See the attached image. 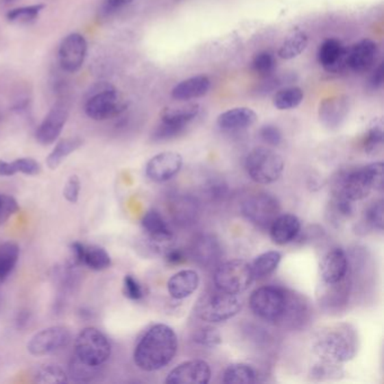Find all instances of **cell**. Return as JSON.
<instances>
[{
	"mask_svg": "<svg viewBox=\"0 0 384 384\" xmlns=\"http://www.w3.org/2000/svg\"><path fill=\"white\" fill-rule=\"evenodd\" d=\"M177 350L178 338L173 328L164 324H154L139 339L133 359L142 371H159L173 362Z\"/></svg>",
	"mask_w": 384,
	"mask_h": 384,
	"instance_id": "obj_1",
	"label": "cell"
},
{
	"mask_svg": "<svg viewBox=\"0 0 384 384\" xmlns=\"http://www.w3.org/2000/svg\"><path fill=\"white\" fill-rule=\"evenodd\" d=\"M373 189H383L381 161L338 171L331 183V195L341 196L352 202L366 199Z\"/></svg>",
	"mask_w": 384,
	"mask_h": 384,
	"instance_id": "obj_2",
	"label": "cell"
},
{
	"mask_svg": "<svg viewBox=\"0 0 384 384\" xmlns=\"http://www.w3.org/2000/svg\"><path fill=\"white\" fill-rule=\"evenodd\" d=\"M359 339L355 329L346 324L324 328L312 344V352L322 362L343 364L354 359Z\"/></svg>",
	"mask_w": 384,
	"mask_h": 384,
	"instance_id": "obj_3",
	"label": "cell"
},
{
	"mask_svg": "<svg viewBox=\"0 0 384 384\" xmlns=\"http://www.w3.org/2000/svg\"><path fill=\"white\" fill-rule=\"evenodd\" d=\"M128 105L122 101L120 93L110 82H98L86 96L84 110L94 121H106L120 117Z\"/></svg>",
	"mask_w": 384,
	"mask_h": 384,
	"instance_id": "obj_4",
	"label": "cell"
},
{
	"mask_svg": "<svg viewBox=\"0 0 384 384\" xmlns=\"http://www.w3.org/2000/svg\"><path fill=\"white\" fill-rule=\"evenodd\" d=\"M241 308L243 303L238 296L215 289L200 298L195 306V315L202 322L219 324L236 317Z\"/></svg>",
	"mask_w": 384,
	"mask_h": 384,
	"instance_id": "obj_5",
	"label": "cell"
},
{
	"mask_svg": "<svg viewBox=\"0 0 384 384\" xmlns=\"http://www.w3.org/2000/svg\"><path fill=\"white\" fill-rule=\"evenodd\" d=\"M245 168L252 182L268 185L280 180L283 173L284 160L271 149L259 147L247 154Z\"/></svg>",
	"mask_w": 384,
	"mask_h": 384,
	"instance_id": "obj_6",
	"label": "cell"
},
{
	"mask_svg": "<svg viewBox=\"0 0 384 384\" xmlns=\"http://www.w3.org/2000/svg\"><path fill=\"white\" fill-rule=\"evenodd\" d=\"M112 345L97 328L82 329L75 340V355L89 365L103 366L110 359Z\"/></svg>",
	"mask_w": 384,
	"mask_h": 384,
	"instance_id": "obj_7",
	"label": "cell"
},
{
	"mask_svg": "<svg viewBox=\"0 0 384 384\" xmlns=\"http://www.w3.org/2000/svg\"><path fill=\"white\" fill-rule=\"evenodd\" d=\"M252 280L250 264L243 259H232L219 265L213 276L215 289L236 296L245 292Z\"/></svg>",
	"mask_w": 384,
	"mask_h": 384,
	"instance_id": "obj_8",
	"label": "cell"
},
{
	"mask_svg": "<svg viewBox=\"0 0 384 384\" xmlns=\"http://www.w3.org/2000/svg\"><path fill=\"white\" fill-rule=\"evenodd\" d=\"M287 289L267 285L259 287L252 293L249 306L259 318L277 324L283 313Z\"/></svg>",
	"mask_w": 384,
	"mask_h": 384,
	"instance_id": "obj_9",
	"label": "cell"
},
{
	"mask_svg": "<svg viewBox=\"0 0 384 384\" xmlns=\"http://www.w3.org/2000/svg\"><path fill=\"white\" fill-rule=\"evenodd\" d=\"M241 212L250 224L263 230H268L273 221L280 215V202L271 194L259 193L243 202Z\"/></svg>",
	"mask_w": 384,
	"mask_h": 384,
	"instance_id": "obj_10",
	"label": "cell"
},
{
	"mask_svg": "<svg viewBox=\"0 0 384 384\" xmlns=\"http://www.w3.org/2000/svg\"><path fill=\"white\" fill-rule=\"evenodd\" d=\"M71 341V333L63 326H53L38 331L27 343V350L34 356L57 353Z\"/></svg>",
	"mask_w": 384,
	"mask_h": 384,
	"instance_id": "obj_11",
	"label": "cell"
},
{
	"mask_svg": "<svg viewBox=\"0 0 384 384\" xmlns=\"http://www.w3.org/2000/svg\"><path fill=\"white\" fill-rule=\"evenodd\" d=\"M87 50L88 45L84 35L79 33L67 35L58 50V59L61 69L68 73L79 71L85 62Z\"/></svg>",
	"mask_w": 384,
	"mask_h": 384,
	"instance_id": "obj_12",
	"label": "cell"
},
{
	"mask_svg": "<svg viewBox=\"0 0 384 384\" xmlns=\"http://www.w3.org/2000/svg\"><path fill=\"white\" fill-rule=\"evenodd\" d=\"M310 315L311 309L306 296L287 289L285 307L277 324H280V327L291 331L302 329L308 324Z\"/></svg>",
	"mask_w": 384,
	"mask_h": 384,
	"instance_id": "obj_13",
	"label": "cell"
},
{
	"mask_svg": "<svg viewBox=\"0 0 384 384\" xmlns=\"http://www.w3.org/2000/svg\"><path fill=\"white\" fill-rule=\"evenodd\" d=\"M182 167L183 157L178 152H161L148 161L145 166V173L152 182L164 183L176 176Z\"/></svg>",
	"mask_w": 384,
	"mask_h": 384,
	"instance_id": "obj_14",
	"label": "cell"
},
{
	"mask_svg": "<svg viewBox=\"0 0 384 384\" xmlns=\"http://www.w3.org/2000/svg\"><path fill=\"white\" fill-rule=\"evenodd\" d=\"M350 47L337 38H327L318 50V61L327 73H341L348 69Z\"/></svg>",
	"mask_w": 384,
	"mask_h": 384,
	"instance_id": "obj_15",
	"label": "cell"
},
{
	"mask_svg": "<svg viewBox=\"0 0 384 384\" xmlns=\"http://www.w3.org/2000/svg\"><path fill=\"white\" fill-rule=\"evenodd\" d=\"M211 380V368L203 359L182 363L168 373L166 383L206 384Z\"/></svg>",
	"mask_w": 384,
	"mask_h": 384,
	"instance_id": "obj_16",
	"label": "cell"
},
{
	"mask_svg": "<svg viewBox=\"0 0 384 384\" xmlns=\"http://www.w3.org/2000/svg\"><path fill=\"white\" fill-rule=\"evenodd\" d=\"M69 117V112L63 103H57L49 110L47 117L43 119L41 124L38 126L35 138L38 143L50 145L57 141L60 136L63 128L66 125Z\"/></svg>",
	"mask_w": 384,
	"mask_h": 384,
	"instance_id": "obj_17",
	"label": "cell"
},
{
	"mask_svg": "<svg viewBox=\"0 0 384 384\" xmlns=\"http://www.w3.org/2000/svg\"><path fill=\"white\" fill-rule=\"evenodd\" d=\"M350 280L348 275L336 283H322L317 292L320 306L326 311H341L350 301Z\"/></svg>",
	"mask_w": 384,
	"mask_h": 384,
	"instance_id": "obj_18",
	"label": "cell"
},
{
	"mask_svg": "<svg viewBox=\"0 0 384 384\" xmlns=\"http://www.w3.org/2000/svg\"><path fill=\"white\" fill-rule=\"evenodd\" d=\"M348 259L341 248L331 249L322 257L320 263V278L322 283H336L348 275Z\"/></svg>",
	"mask_w": 384,
	"mask_h": 384,
	"instance_id": "obj_19",
	"label": "cell"
},
{
	"mask_svg": "<svg viewBox=\"0 0 384 384\" xmlns=\"http://www.w3.org/2000/svg\"><path fill=\"white\" fill-rule=\"evenodd\" d=\"M379 47L374 41L365 38L350 47L348 69L356 73H368L374 66L378 58Z\"/></svg>",
	"mask_w": 384,
	"mask_h": 384,
	"instance_id": "obj_20",
	"label": "cell"
},
{
	"mask_svg": "<svg viewBox=\"0 0 384 384\" xmlns=\"http://www.w3.org/2000/svg\"><path fill=\"white\" fill-rule=\"evenodd\" d=\"M350 113V101L345 96H333L320 103L319 119L328 129H337Z\"/></svg>",
	"mask_w": 384,
	"mask_h": 384,
	"instance_id": "obj_21",
	"label": "cell"
},
{
	"mask_svg": "<svg viewBox=\"0 0 384 384\" xmlns=\"http://www.w3.org/2000/svg\"><path fill=\"white\" fill-rule=\"evenodd\" d=\"M273 243L284 246L292 243L301 232V221L294 215H280L268 228Z\"/></svg>",
	"mask_w": 384,
	"mask_h": 384,
	"instance_id": "obj_22",
	"label": "cell"
},
{
	"mask_svg": "<svg viewBox=\"0 0 384 384\" xmlns=\"http://www.w3.org/2000/svg\"><path fill=\"white\" fill-rule=\"evenodd\" d=\"M191 254L202 267H211L220 261L222 250L220 243L211 235H201L193 241Z\"/></svg>",
	"mask_w": 384,
	"mask_h": 384,
	"instance_id": "obj_23",
	"label": "cell"
},
{
	"mask_svg": "<svg viewBox=\"0 0 384 384\" xmlns=\"http://www.w3.org/2000/svg\"><path fill=\"white\" fill-rule=\"evenodd\" d=\"M141 227L152 243L161 245L173 239V232L167 221L157 210H149L141 220Z\"/></svg>",
	"mask_w": 384,
	"mask_h": 384,
	"instance_id": "obj_24",
	"label": "cell"
},
{
	"mask_svg": "<svg viewBox=\"0 0 384 384\" xmlns=\"http://www.w3.org/2000/svg\"><path fill=\"white\" fill-rule=\"evenodd\" d=\"M257 121V114L248 108H236L226 110L217 117V124L221 130L233 132L254 125Z\"/></svg>",
	"mask_w": 384,
	"mask_h": 384,
	"instance_id": "obj_25",
	"label": "cell"
},
{
	"mask_svg": "<svg viewBox=\"0 0 384 384\" xmlns=\"http://www.w3.org/2000/svg\"><path fill=\"white\" fill-rule=\"evenodd\" d=\"M211 88V80L204 75L191 77L177 84L171 91V97L175 101H187L202 97Z\"/></svg>",
	"mask_w": 384,
	"mask_h": 384,
	"instance_id": "obj_26",
	"label": "cell"
},
{
	"mask_svg": "<svg viewBox=\"0 0 384 384\" xmlns=\"http://www.w3.org/2000/svg\"><path fill=\"white\" fill-rule=\"evenodd\" d=\"M199 274L193 269L177 272L167 282L168 292L175 300H183L192 296L199 287Z\"/></svg>",
	"mask_w": 384,
	"mask_h": 384,
	"instance_id": "obj_27",
	"label": "cell"
},
{
	"mask_svg": "<svg viewBox=\"0 0 384 384\" xmlns=\"http://www.w3.org/2000/svg\"><path fill=\"white\" fill-rule=\"evenodd\" d=\"M170 213L175 224L187 227L197 220L199 204L192 196H176L170 203Z\"/></svg>",
	"mask_w": 384,
	"mask_h": 384,
	"instance_id": "obj_28",
	"label": "cell"
},
{
	"mask_svg": "<svg viewBox=\"0 0 384 384\" xmlns=\"http://www.w3.org/2000/svg\"><path fill=\"white\" fill-rule=\"evenodd\" d=\"M200 113H201V106L195 103L173 105V106L165 108L161 112V121L189 126L191 122L199 117Z\"/></svg>",
	"mask_w": 384,
	"mask_h": 384,
	"instance_id": "obj_29",
	"label": "cell"
},
{
	"mask_svg": "<svg viewBox=\"0 0 384 384\" xmlns=\"http://www.w3.org/2000/svg\"><path fill=\"white\" fill-rule=\"evenodd\" d=\"M308 35L302 31L292 32L278 49V56L284 60H292L299 57L308 47Z\"/></svg>",
	"mask_w": 384,
	"mask_h": 384,
	"instance_id": "obj_30",
	"label": "cell"
},
{
	"mask_svg": "<svg viewBox=\"0 0 384 384\" xmlns=\"http://www.w3.org/2000/svg\"><path fill=\"white\" fill-rule=\"evenodd\" d=\"M82 145V140L80 138H67L62 139L58 142L53 150L47 158V167L50 169H57L60 166L64 159L69 154L76 152L77 149L80 148Z\"/></svg>",
	"mask_w": 384,
	"mask_h": 384,
	"instance_id": "obj_31",
	"label": "cell"
},
{
	"mask_svg": "<svg viewBox=\"0 0 384 384\" xmlns=\"http://www.w3.org/2000/svg\"><path fill=\"white\" fill-rule=\"evenodd\" d=\"M280 261H282V255L276 250H271L257 256L250 265L252 276L254 278H263L271 275L276 271Z\"/></svg>",
	"mask_w": 384,
	"mask_h": 384,
	"instance_id": "obj_32",
	"label": "cell"
},
{
	"mask_svg": "<svg viewBox=\"0 0 384 384\" xmlns=\"http://www.w3.org/2000/svg\"><path fill=\"white\" fill-rule=\"evenodd\" d=\"M303 97L304 94L300 87L287 86V87H282L275 93L273 104L277 110H293L302 103Z\"/></svg>",
	"mask_w": 384,
	"mask_h": 384,
	"instance_id": "obj_33",
	"label": "cell"
},
{
	"mask_svg": "<svg viewBox=\"0 0 384 384\" xmlns=\"http://www.w3.org/2000/svg\"><path fill=\"white\" fill-rule=\"evenodd\" d=\"M82 265H85L89 269L101 272L108 269L112 265L110 254L103 247L86 246L82 255Z\"/></svg>",
	"mask_w": 384,
	"mask_h": 384,
	"instance_id": "obj_34",
	"label": "cell"
},
{
	"mask_svg": "<svg viewBox=\"0 0 384 384\" xmlns=\"http://www.w3.org/2000/svg\"><path fill=\"white\" fill-rule=\"evenodd\" d=\"M19 247L13 241L0 243V282H3L19 263Z\"/></svg>",
	"mask_w": 384,
	"mask_h": 384,
	"instance_id": "obj_35",
	"label": "cell"
},
{
	"mask_svg": "<svg viewBox=\"0 0 384 384\" xmlns=\"http://www.w3.org/2000/svg\"><path fill=\"white\" fill-rule=\"evenodd\" d=\"M256 378L257 374L252 366L243 363H235L228 366L224 371L222 382L227 384H252L255 383Z\"/></svg>",
	"mask_w": 384,
	"mask_h": 384,
	"instance_id": "obj_36",
	"label": "cell"
},
{
	"mask_svg": "<svg viewBox=\"0 0 384 384\" xmlns=\"http://www.w3.org/2000/svg\"><path fill=\"white\" fill-rule=\"evenodd\" d=\"M101 366L89 365L73 355L69 363L68 376L76 382H92L98 375H101Z\"/></svg>",
	"mask_w": 384,
	"mask_h": 384,
	"instance_id": "obj_37",
	"label": "cell"
},
{
	"mask_svg": "<svg viewBox=\"0 0 384 384\" xmlns=\"http://www.w3.org/2000/svg\"><path fill=\"white\" fill-rule=\"evenodd\" d=\"M383 121L381 119H375L370 123L363 141V147L366 154H374L380 152L383 145Z\"/></svg>",
	"mask_w": 384,
	"mask_h": 384,
	"instance_id": "obj_38",
	"label": "cell"
},
{
	"mask_svg": "<svg viewBox=\"0 0 384 384\" xmlns=\"http://www.w3.org/2000/svg\"><path fill=\"white\" fill-rule=\"evenodd\" d=\"M35 381L38 383L56 384L68 382V373L58 364H45L35 372Z\"/></svg>",
	"mask_w": 384,
	"mask_h": 384,
	"instance_id": "obj_39",
	"label": "cell"
},
{
	"mask_svg": "<svg viewBox=\"0 0 384 384\" xmlns=\"http://www.w3.org/2000/svg\"><path fill=\"white\" fill-rule=\"evenodd\" d=\"M276 67V58H275L274 53H272L269 51H261L259 53L256 54L252 61V71L264 78L275 73Z\"/></svg>",
	"mask_w": 384,
	"mask_h": 384,
	"instance_id": "obj_40",
	"label": "cell"
},
{
	"mask_svg": "<svg viewBox=\"0 0 384 384\" xmlns=\"http://www.w3.org/2000/svg\"><path fill=\"white\" fill-rule=\"evenodd\" d=\"M43 3H36V5H29V6L19 7L14 8L7 13L6 17L8 22L19 23V24H27V23L34 22L41 14L42 10H45Z\"/></svg>",
	"mask_w": 384,
	"mask_h": 384,
	"instance_id": "obj_41",
	"label": "cell"
},
{
	"mask_svg": "<svg viewBox=\"0 0 384 384\" xmlns=\"http://www.w3.org/2000/svg\"><path fill=\"white\" fill-rule=\"evenodd\" d=\"M193 341L205 348H215L222 343V336L217 328L204 326L196 329L193 334Z\"/></svg>",
	"mask_w": 384,
	"mask_h": 384,
	"instance_id": "obj_42",
	"label": "cell"
},
{
	"mask_svg": "<svg viewBox=\"0 0 384 384\" xmlns=\"http://www.w3.org/2000/svg\"><path fill=\"white\" fill-rule=\"evenodd\" d=\"M187 126L182 124L171 123L166 121H160L159 125L154 129L152 139L156 142L169 141L180 136L185 132Z\"/></svg>",
	"mask_w": 384,
	"mask_h": 384,
	"instance_id": "obj_43",
	"label": "cell"
},
{
	"mask_svg": "<svg viewBox=\"0 0 384 384\" xmlns=\"http://www.w3.org/2000/svg\"><path fill=\"white\" fill-rule=\"evenodd\" d=\"M329 208H331V219L336 222L343 220V219H348L354 215V211H355L354 202L341 197V196L333 195V199L329 203Z\"/></svg>",
	"mask_w": 384,
	"mask_h": 384,
	"instance_id": "obj_44",
	"label": "cell"
},
{
	"mask_svg": "<svg viewBox=\"0 0 384 384\" xmlns=\"http://www.w3.org/2000/svg\"><path fill=\"white\" fill-rule=\"evenodd\" d=\"M341 373H343V370L340 368L339 364H333V363L322 362V361H319L311 370L312 379H315V380L338 379Z\"/></svg>",
	"mask_w": 384,
	"mask_h": 384,
	"instance_id": "obj_45",
	"label": "cell"
},
{
	"mask_svg": "<svg viewBox=\"0 0 384 384\" xmlns=\"http://www.w3.org/2000/svg\"><path fill=\"white\" fill-rule=\"evenodd\" d=\"M294 77L292 75H280V76H275L274 73L272 76L266 77L265 82L259 86L257 88V94H269L271 92H274L275 89L282 88L285 87L287 84H291L293 82Z\"/></svg>",
	"mask_w": 384,
	"mask_h": 384,
	"instance_id": "obj_46",
	"label": "cell"
},
{
	"mask_svg": "<svg viewBox=\"0 0 384 384\" xmlns=\"http://www.w3.org/2000/svg\"><path fill=\"white\" fill-rule=\"evenodd\" d=\"M383 213L384 205L383 201L375 202L365 212V222L369 224L370 227L376 230H383Z\"/></svg>",
	"mask_w": 384,
	"mask_h": 384,
	"instance_id": "obj_47",
	"label": "cell"
},
{
	"mask_svg": "<svg viewBox=\"0 0 384 384\" xmlns=\"http://www.w3.org/2000/svg\"><path fill=\"white\" fill-rule=\"evenodd\" d=\"M15 173H22L26 176H38L41 173V165L33 158H19L12 161Z\"/></svg>",
	"mask_w": 384,
	"mask_h": 384,
	"instance_id": "obj_48",
	"label": "cell"
},
{
	"mask_svg": "<svg viewBox=\"0 0 384 384\" xmlns=\"http://www.w3.org/2000/svg\"><path fill=\"white\" fill-rule=\"evenodd\" d=\"M19 203L13 196L0 194V226L6 224L12 215L19 211Z\"/></svg>",
	"mask_w": 384,
	"mask_h": 384,
	"instance_id": "obj_49",
	"label": "cell"
},
{
	"mask_svg": "<svg viewBox=\"0 0 384 384\" xmlns=\"http://www.w3.org/2000/svg\"><path fill=\"white\" fill-rule=\"evenodd\" d=\"M123 293L128 299L139 301L145 296L141 283L133 275H126L123 280Z\"/></svg>",
	"mask_w": 384,
	"mask_h": 384,
	"instance_id": "obj_50",
	"label": "cell"
},
{
	"mask_svg": "<svg viewBox=\"0 0 384 384\" xmlns=\"http://www.w3.org/2000/svg\"><path fill=\"white\" fill-rule=\"evenodd\" d=\"M259 136L266 145L277 147L282 143L283 134L274 124H265L259 130Z\"/></svg>",
	"mask_w": 384,
	"mask_h": 384,
	"instance_id": "obj_51",
	"label": "cell"
},
{
	"mask_svg": "<svg viewBox=\"0 0 384 384\" xmlns=\"http://www.w3.org/2000/svg\"><path fill=\"white\" fill-rule=\"evenodd\" d=\"M80 189H82V184H80L79 177L73 175V176L69 177V180H67L64 189H63V196L67 201L75 204L78 202Z\"/></svg>",
	"mask_w": 384,
	"mask_h": 384,
	"instance_id": "obj_52",
	"label": "cell"
},
{
	"mask_svg": "<svg viewBox=\"0 0 384 384\" xmlns=\"http://www.w3.org/2000/svg\"><path fill=\"white\" fill-rule=\"evenodd\" d=\"M206 193L212 200H220L224 197L228 192V185L224 180H208L206 185Z\"/></svg>",
	"mask_w": 384,
	"mask_h": 384,
	"instance_id": "obj_53",
	"label": "cell"
},
{
	"mask_svg": "<svg viewBox=\"0 0 384 384\" xmlns=\"http://www.w3.org/2000/svg\"><path fill=\"white\" fill-rule=\"evenodd\" d=\"M134 0H103L101 3V13L104 15H113L120 10L129 6Z\"/></svg>",
	"mask_w": 384,
	"mask_h": 384,
	"instance_id": "obj_54",
	"label": "cell"
},
{
	"mask_svg": "<svg viewBox=\"0 0 384 384\" xmlns=\"http://www.w3.org/2000/svg\"><path fill=\"white\" fill-rule=\"evenodd\" d=\"M165 259H166L168 264L175 266V265L183 264L184 261H186V255L182 249L173 248L166 252Z\"/></svg>",
	"mask_w": 384,
	"mask_h": 384,
	"instance_id": "obj_55",
	"label": "cell"
},
{
	"mask_svg": "<svg viewBox=\"0 0 384 384\" xmlns=\"http://www.w3.org/2000/svg\"><path fill=\"white\" fill-rule=\"evenodd\" d=\"M384 82V66L380 63L378 68H375L374 73L370 77L369 85L372 89L381 88Z\"/></svg>",
	"mask_w": 384,
	"mask_h": 384,
	"instance_id": "obj_56",
	"label": "cell"
},
{
	"mask_svg": "<svg viewBox=\"0 0 384 384\" xmlns=\"http://www.w3.org/2000/svg\"><path fill=\"white\" fill-rule=\"evenodd\" d=\"M16 175L15 171H14L13 166H12V163H8V161L1 160L0 159V176L1 177H10Z\"/></svg>",
	"mask_w": 384,
	"mask_h": 384,
	"instance_id": "obj_57",
	"label": "cell"
},
{
	"mask_svg": "<svg viewBox=\"0 0 384 384\" xmlns=\"http://www.w3.org/2000/svg\"><path fill=\"white\" fill-rule=\"evenodd\" d=\"M5 3H10V1H13V0H3Z\"/></svg>",
	"mask_w": 384,
	"mask_h": 384,
	"instance_id": "obj_58",
	"label": "cell"
}]
</instances>
